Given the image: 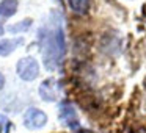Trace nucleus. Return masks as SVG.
<instances>
[{
  "instance_id": "1",
  "label": "nucleus",
  "mask_w": 146,
  "mask_h": 133,
  "mask_svg": "<svg viewBox=\"0 0 146 133\" xmlns=\"http://www.w3.org/2000/svg\"><path fill=\"white\" fill-rule=\"evenodd\" d=\"M41 42H42V60H44L46 69L50 72L55 70L61 64L66 52L64 45V33L60 25L42 28Z\"/></svg>"
},
{
  "instance_id": "2",
  "label": "nucleus",
  "mask_w": 146,
  "mask_h": 133,
  "mask_svg": "<svg viewBox=\"0 0 146 133\" xmlns=\"http://www.w3.org/2000/svg\"><path fill=\"white\" fill-rule=\"evenodd\" d=\"M16 70L24 82H33L39 74V64L33 57H24L17 61Z\"/></svg>"
},
{
  "instance_id": "3",
  "label": "nucleus",
  "mask_w": 146,
  "mask_h": 133,
  "mask_svg": "<svg viewBox=\"0 0 146 133\" xmlns=\"http://www.w3.org/2000/svg\"><path fill=\"white\" fill-rule=\"evenodd\" d=\"M47 122V116L44 111L38 110V108H29L24 116V125L30 130H38L42 128Z\"/></svg>"
},
{
  "instance_id": "4",
  "label": "nucleus",
  "mask_w": 146,
  "mask_h": 133,
  "mask_svg": "<svg viewBox=\"0 0 146 133\" xmlns=\"http://www.w3.org/2000/svg\"><path fill=\"white\" fill-rule=\"evenodd\" d=\"M58 116H60L61 122H64L68 127H71V128H77V127H79V120H77L76 110H74L72 105L68 103V102L60 103V108H58Z\"/></svg>"
},
{
  "instance_id": "5",
  "label": "nucleus",
  "mask_w": 146,
  "mask_h": 133,
  "mask_svg": "<svg viewBox=\"0 0 146 133\" xmlns=\"http://www.w3.org/2000/svg\"><path fill=\"white\" fill-rule=\"evenodd\" d=\"M39 95L44 102H55L58 97V85L55 80H44L39 86Z\"/></svg>"
},
{
  "instance_id": "6",
  "label": "nucleus",
  "mask_w": 146,
  "mask_h": 133,
  "mask_svg": "<svg viewBox=\"0 0 146 133\" xmlns=\"http://www.w3.org/2000/svg\"><path fill=\"white\" fill-rule=\"evenodd\" d=\"M22 44V39H2L0 41V57H8L16 47Z\"/></svg>"
},
{
  "instance_id": "7",
  "label": "nucleus",
  "mask_w": 146,
  "mask_h": 133,
  "mask_svg": "<svg viewBox=\"0 0 146 133\" xmlns=\"http://www.w3.org/2000/svg\"><path fill=\"white\" fill-rule=\"evenodd\" d=\"M17 11V0H2L0 2V17H10Z\"/></svg>"
},
{
  "instance_id": "8",
  "label": "nucleus",
  "mask_w": 146,
  "mask_h": 133,
  "mask_svg": "<svg viewBox=\"0 0 146 133\" xmlns=\"http://www.w3.org/2000/svg\"><path fill=\"white\" fill-rule=\"evenodd\" d=\"M69 7L72 8L74 13L85 14L90 8V0H69Z\"/></svg>"
},
{
  "instance_id": "9",
  "label": "nucleus",
  "mask_w": 146,
  "mask_h": 133,
  "mask_svg": "<svg viewBox=\"0 0 146 133\" xmlns=\"http://www.w3.org/2000/svg\"><path fill=\"white\" fill-rule=\"evenodd\" d=\"M32 24H33V20H32V19L21 20V22L13 24V25L8 27V32H10V33H24V32H27V30H29L30 27H32Z\"/></svg>"
},
{
  "instance_id": "10",
  "label": "nucleus",
  "mask_w": 146,
  "mask_h": 133,
  "mask_svg": "<svg viewBox=\"0 0 146 133\" xmlns=\"http://www.w3.org/2000/svg\"><path fill=\"white\" fill-rule=\"evenodd\" d=\"M5 125H10V124H8V119L3 116V114H0V133H3V127Z\"/></svg>"
},
{
  "instance_id": "11",
  "label": "nucleus",
  "mask_w": 146,
  "mask_h": 133,
  "mask_svg": "<svg viewBox=\"0 0 146 133\" xmlns=\"http://www.w3.org/2000/svg\"><path fill=\"white\" fill-rule=\"evenodd\" d=\"M5 86V77H3V74H0V89Z\"/></svg>"
},
{
  "instance_id": "12",
  "label": "nucleus",
  "mask_w": 146,
  "mask_h": 133,
  "mask_svg": "<svg viewBox=\"0 0 146 133\" xmlns=\"http://www.w3.org/2000/svg\"><path fill=\"white\" fill-rule=\"evenodd\" d=\"M3 32H5V28H3V27H2V25H0V36L3 35Z\"/></svg>"
}]
</instances>
